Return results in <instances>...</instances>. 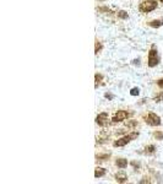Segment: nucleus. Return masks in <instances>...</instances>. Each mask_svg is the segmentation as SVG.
Segmentation results:
<instances>
[{
	"label": "nucleus",
	"instance_id": "9d476101",
	"mask_svg": "<svg viewBox=\"0 0 163 184\" xmlns=\"http://www.w3.org/2000/svg\"><path fill=\"white\" fill-rule=\"evenodd\" d=\"M150 25L152 26V27H160V26H163V20H155V21H152V22H150Z\"/></svg>",
	"mask_w": 163,
	"mask_h": 184
},
{
	"label": "nucleus",
	"instance_id": "1a4fd4ad",
	"mask_svg": "<svg viewBox=\"0 0 163 184\" xmlns=\"http://www.w3.org/2000/svg\"><path fill=\"white\" fill-rule=\"evenodd\" d=\"M117 166L119 168H125L128 166V161L124 160V158H120V160H117Z\"/></svg>",
	"mask_w": 163,
	"mask_h": 184
},
{
	"label": "nucleus",
	"instance_id": "f257e3e1",
	"mask_svg": "<svg viewBox=\"0 0 163 184\" xmlns=\"http://www.w3.org/2000/svg\"><path fill=\"white\" fill-rule=\"evenodd\" d=\"M139 136V133L137 131H134V133H130L129 135H125V136H123L121 139H119L117 141L114 142L113 145L115 146V147H120V146H125L126 144H129V142L134 140V139H136Z\"/></svg>",
	"mask_w": 163,
	"mask_h": 184
},
{
	"label": "nucleus",
	"instance_id": "412c9836",
	"mask_svg": "<svg viewBox=\"0 0 163 184\" xmlns=\"http://www.w3.org/2000/svg\"><path fill=\"white\" fill-rule=\"evenodd\" d=\"M161 1H162V3H163V0H161Z\"/></svg>",
	"mask_w": 163,
	"mask_h": 184
},
{
	"label": "nucleus",
	"instance_id": "4468645a",
	"mask_svg": "<svg viewBox=\"0 0 163 184\" xmlns=\"http://www.w3.org/2000/svg\"><path fill=\"white\" fill-rule=\"evenodd\" d=\"M139 93H140V90L137 87H134V88H131V91H130V95L131 96H137Z\"/></svg>",
	"mask_w": 163,
	"mask_h": 184
},
{
	"label": "nucleus",
	"instance_id": "ddd939ff",
	"mask_svg": "<svg viewBox=\"0 0 163 184\" xmlns=\"http://www.w3.org/2000/svg\"><path fill=\"white\" fill-rule=\"evenodd\" d=\"M101 49H102V44H101V42H96V47H94V53L96 54H98V52H101Z\"/></svg>",
	"mask_w": 163,
	"mask_h": 184
},
{
	"label": "nucleus",
	"instance_id": "f8f14e48",
	"mask_svg": "<svg viewBox=\"0 0 163 184\" xmlns=\"http://www.w3.org/2000/svg\"><path fill=\"white\" fill-rule=\"evenodd\" d=\"M118 17H120V18H123V20H128L129 18V15H128V13H125V11H119L118 13Z\"/></svg>",
	"mask_w": 163,
	"mask_h": 184
},
{
	"label": "nucleus",
	"instance_id": "7ed1b4c3",
	"mask_svg": "<svg viewBox=\"0 0 163 184\" xmlns=\"http://www.w3.org/2000/svg\"><path fill=\"white\" fill-rule=\"evenodd\" d=\"M157 8V3L155 0H146L140 4V11L141 13H150Z\"/></svg>",
	"mask_w": 163,
	"mask_h": 184
},
{
	"label": "nucleus",
	"instance_id": "6ab92c4d",
	"mask_svg": "<svg viewBox=\"0 0 163 184\" xmlns=\"http://www.w3.org/2000/svg\"><path fill=\"white\" fill-rule=\"evenodd\" d=\"M104 97H105L107 99H113L114 98V96H113V95H110V93H105V95H104Z\"/></svg>",
	"mask_w": 163,
	"mask_h": 184
},
{
	"label": "nucleus",
	"instance_id": "f03ea898",
	"mask_svg": "<svg viewBox=\"0 0 163 184\" xmlns=\"http://www.w3.org/2000/svg\"><path fill=\"white\" fill-rule=\"evenodd\" d=\"M160 63V57H158V52L156 50L155 45H152L151 50L148 52V66L153 68L156 65H158Z\"/></svg>",
	"mask_w": 163,
	"mask_h": 184
},
{
	"label": "nucleus",
	"instance_id": "aec40b11",
	"mask_svg": "<svg viewBox=\"0 0 163 184\" xmlns=\"http://www.w3.org/2000/svg\"><path fill=\"white\" fill-rule=\"evenodd\" d=\"M157 84H158V86H160V87H163V79L158 80V82H157Z\"/></svg>",
	"mask_w": 163,
	"mask_h": 184
},
{
	"label": "nucleus",
	"instance_id": "2eb2a0df",
	"mask_svg": "<svg viewBox=\"0 0 163 184\" xmlns=\"http://www.w3.org/2000/svg\"><path fill=\"white\" fill-rule=\"evenodd\" d=\"M155 152V146L153 145H150L146 147V154H153Z\"/></svg>",
	"mask_w": 163,
	"mask_h": 184
},
{
	"label": "nucleus",
	"instance_id": "20e7f679",
	"mask_svg": "<svg viewBox=\"0 0 163 184\" xmlns=\"http://www.w3.org/2000/svg\"><path fill=\"white\" fill-rule=\"evenodd\" d=\"M146 123L148 125H152V127H157L161 124V118L155 113H150L146 118Z\"/></svg>",
	"mask_w": 163,
	"mask_h": 184
},
{
	"label": "nucleus",
	"instance_id": "39448f33",
	"mask_svg": "<svg viewBox=\"0 0 163 184\" xmlns=\"http://www.w3.org/2000/svg\"><path fill=\"white\" fill-rule=\"evenodd\" d=\"M128 117H129V113H128V112H125V111H118V113H115V115L113 117L112 122H113V123L123 122V120H125Z\"/></svg>",
	"mask_w": 163,
	"mask_h": 184
},
{
	"label": "nucleus",
	"instance_id": "0eeeda50",
	"mask_svg": "<svg viewBox=\"0 0 163 184\" xmlns=\"http://www.w3.org/2000/svg\"><path fill=\"white\" fill-rule=\"evenodd\" d=\"M115 181H117L118 183H125V182L128 181V177H126L124 173H118V174L115 176Z\"/></svg>",
	"mask_w": 163,
	"mask_h": 184
},
{
	"label": "nucleus",
	"instance_id": "dca6fc26",
	"mask_svg": "<svg viewBox=\"0 0 163 184\" xmlns=\"http://www.w3.org/2000/svg\"><path fill=\"white\" fill-rule=\"evenodd\" d=\"M96 158H97L98 161H104V160L109 158V155H97L96 156Z\"/></svg>",
	"mask_w": 163,
	"mask_h": 184
},
{
	"label": "nucleus",
	"instance_id": "9b49d317",
	"mask_svg": "<svg viewBox=\"0 0 163 184\" xmlns=\"http://www.w3.org/2000/svg\"><path fill=\"white\" fill-rule=\"evenodd\" d=\"M94 79H96V88L98 87V85L101 84V81H102V79H103V76L101 75V74H96V76H94Z\"/></svg>",
	"mask_w": 163,
	"mask_h": 184
},
{
	"label": "nucleus",
	"instance_id": "f3484780",
	"mask_svg": "<svg viewBox=\"0 0 163 184\" xmlns=\"http://www.w3.org/2000/svg\"><path fill=\"white\" fill-rule=\"evenodd\" d=\"M155 138L157 140H163V133H155Z\"/></svg>",
	"mask_w": 163,
	"mask_h": 184
},
{
	"label": "nucleus",
	"instance_id": "a211bd4d",
	"mask_svg": "<svg viewBox=\"0 0 163 184\" xmlns=\"http://www.w3.org/2000/svg\"><path fill=\"white\" fill-rule=\"evenodd\" d=\"M162 99H163V92L161 93V95H158V96L155 97V102H161Z\"/></svg>",
	"mask_w": 163,
	"mask_h": 184
},
{
	"label": "nucleus",
	"instance_id": "6e6552de",
	"mask_svg": "<svg viewBox=\"0 0 163 184\" xmlns=\"http://www.w3.org/2000/svg\"><path fill=\"white\" fill-rule=\"evenodd\" d=\"M104 174H105V170L102 168V167H97L96 171H94V177L96 178H101V177H103Z\"/></svg>",
	"mask_w": 163,
	"mask_h": 184
},
{
	"label": "nucleus",
	"instance_id": "423d86ee",
	"mask_svg": "<svg viewBox=\"0 0 163 184\" xmlns=\"http://www.w3.org/2000/svg\"><path fill=\"white\" fill-rule=\"evenodd\" d=\"M107 122H108V113H105V112L99 113L96 118V123L98 125H101V127H104L107 124Z\"/></svg>",
	"mask_w": 163,
	"mask_h": 184
}]
</instances>
